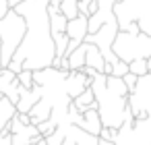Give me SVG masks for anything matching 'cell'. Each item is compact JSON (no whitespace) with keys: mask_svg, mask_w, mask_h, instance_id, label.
<instances>
[{"mask_svg":"<svg viewBox=\"0 0 151 145\" xmlns=\"http://www.w3.org/2000/svg\"><path fill=\"white\" fill-rule=\"evenodd\" d=\"M4 69H11L13 73H17V75H19V73L23 71V62H21V60H17V58H13V60L9 62V66H4Z\"/></svg>","mask_w":151,"mask_h":145,"instance_id":"obj_25","label":"cell"},{"mask_svg":"<svg viewBox=\"0 0 151 145\" xmlns=\"http://www.w3.org/2000/svg\"><path fill=\"white\" fill-rule=\"evenodd\" d=\"M21 89L23 87L19 83L17 73H13L11 69H2V71H0V93L6 95L15 106H17L19 97H21Z\"/></svg>","mask_w":151,"mask_h":145,"instance_id":"obj_8","label":"cell"},{"mask_svg":"<svg viewBox=\"0 0 151 145\" xmlns=\"http://www.w3.org/2000/svg\"><path fill=\"white\" fill-rule=\"evenodd\" d=\"M91 89L97 100V112L104 126L120 128L128 118H132V112L128 108V87L122 81V77L104 75L97 73L91 81Z\"/></svg>","mask_w":151,"mask_h":145,"instance_id":"obj_2","label":"cell"},{"mask_svg":"<svg viewBox=\"0 0 151 145\" xmlns=\"http://www.w3.org/2000/svg\"><path fill=\"white\" fill-rule=\"evenodd\" d=\"M31 145H35V143H31Z\"/></svg>","mask_w":151,"mask_h":145,"instance_id":"obj_34","label":"cell"},{"mask_svg":"<svg viewBox=\"0 0 151 145\" xmlns=\"http://www.w3.org/2000/svg\"><path fill=\"white\" fill-rule=\"evenodd\" d=\"M128 108L134 120H145L151 114V73L139 77L134 91L128 93Z\"/></svg>","mask_w":151,"mask_h":145,"instance_id":"obj_6","label":"cell"},{"mask_svg":"<svg viewBox=\"0 0 151 145\" xmlns=\"http://www.w3.org/2000/svg\"><path fill=\"white\" fill-rule=\"evenodd\" d=\"M87 33H89V17L87 15H79L75 19H68V23H66V35L70 40L83 44L85 38H87Z\"/></svg>","mask_w":151,"mask_h":145,"instance_id":"obj_9","label":"cell"},{"mask_svg":"<svg viewBox=\"0 0 151 145\" xmlns=\"http://www.w3.org/2000/svg\"><path fill=\"white\" fill-rule=\"evenodd\" d=\"M116 135H118V128L104 126V128H101V133H99V139H106V141H116Z\"/></svg>","mask_w":151,"mask_h":145,"instance_id":"obj_23","label":"cell"},{"mask_svg":"<svg viewBox=\"0 0 151 145\" xmlns=\"http://www.w3.org/2000/svg\"><path fill=\"white\" fill-rule=\"evenodd\" d=\"M73 104L77 106V110L83 114L85 110H89V108H97V100H95V93H93V89L91 87H87L83 93H79L75 100H73Z\"/></svg>","mask_w":151,"mask_h":145,"instance_id":"obj_15","label":"cell"},{"mask_svg":"<svg viewBox=\"0 0 151 145\" xmlns=\"http://www.w3.org/2000/svg\"><path fill=\"white\" fill-rule=\"evenodd\" d=\"M122 81L126 83L128 91H134V87H137V81H139V77H137L134 73H126V75L122 77Z\"/></svg>","mask_w":151,"mask_h":145,"instance_id":"obj_24","label":"cell"},{"mask_svg":"<svg viewBox=\"0 0 151 145\" xmlns=\"http://www.w3.org/2000/svg\"><path fill=\"white\" fill-rule=\"evenodd\" d=\"M9 11H11V4H9V0H0V19H4Z\"/></svg>","mask_w":151,"mask_h":145,"instance_id":"obj_26","label":"cell"},{"mask_svg":"<svg viewBox=\"0 0 151 145\" xmlns=\"http://www.w3.org/2000/svg\"><path fill=\"white\" fill-rule=\"evenodd\" d=\"M27 31V21L17 9H11L4 19H0V50H2V66H9L13 56L17 54Z\"/></svg>","mask_w":151,"mask_h":145,"instance_id":"obj_3","label":"cell"},{"mask_svg":"<svg viewBox=\"0 0 151 145\" xmlns=\"http://www.w3.org/2000/svg\"><path fill=\"white\" fill-rule=\"evenodd\" d=\"M85 44H87V52H85V66H93L97 73H104V71H106L108 60L104 58L101 50H99L95 44H89V42H85ZM104 75H106V73H104Z\"/></svg>","mask_w":151,"mask_h":145,"instance_id":"obj_12","label":"cell"},{"mask_svg":"<svg viewBox=\"0 0 151 145\" xmlns=\"http://www.w3.org/2000/svg\"><path fill=\"white\" fill-rule=\"evenodd\" d=\"M77 126H81L83 131H87V133H91V135H97V137H99V133H101L104 124H101V118H99L97 108H89V110H85V112H83V116H81V122H79Z\"/></svg>","mask_w":151,"mask_h":145,"instance_id":"obj_11","label":"cell"},{"mask_svg":"<svg viewBox=\"0 0 151 145\" xmlns=\"http://www.w3.org/2000/svg\"><path fill=\"white\" fill-rule=\"evenodd\" d=\"M42 100V87L40 85H35V87H31V89H21V97H19V102H17V112L19 114H29V110L37 104Z\"/></svg>","mask_w":151,"mask_h":145,"instance_id":"obj_10","label":"cell"},{"mask_svg":"<svg viewBox=\"0 0 151 145\" xmlns=\"http://www.w3.org/2000/svg\"><path fill=\"white\" fill-rule=\"evenodd\" d=\"M23 2V0H9V4H11V9H17L19 4Z\"/></svg>","mask_w":151,"mask_h":145,"instance_id":"obj_29","label":"cell"},{"mask_svg":"<svg viewBox=\"0 0 151 145\" xmlns=\"http://www.w3.org/2000/svg\"><path fill=\"white\" fill-rule=\"evenodd\" d=\"M19 83H21V87H25V89H31V87H35V81H33V71H27V69H23L19 75Z\"/></svg>","mask_w":151,"mask_h":145,"instance_id":"obj_19","label":"cell"},{"mask_svg":"<svg viewBox=\"0 0 151 145\" xmlns=\"http://www.w3.org/2000/svg\"><path fill=\"white\" fill-rule=\"evenodd\" d=\"M58 6L66 19H75L81 15L79 13V0H58Z\"/></svg>","mask_w":151,"mask_h":145,"instance_id":"obj_17","label":"cell"},{"mask_svg":"<svg viewBox=\"0 0 151 145\" xmlns=\"http://www.w3.org/2000/svg\"><path fill=\"white\" fill-rule=\"evenodd\" d=\"M112 52L124 62H132L137 58H149L151 56V35H147L143 31H139V33L118 31Z\"/></svg>","mask_w":151,"mask_h":145,"instance_id":"obj_5","label":"cell"},{"mask_svg":"<svg viewBox=\"0 0 151 145\" xmlns=\"http://www.w3.org/2000/svg\"><path fill=\"white\" fill-rule=\"evenodd\" d=\"M11 137H13V145H31L42 139V133L37 124H23L15 116L11 120Z\"/></svg>","mask_w":151,"mask_h":145,"instance_id":"obj_7","label":"cell"},{"mask_svg":"<svg viewBox=\"0 0 151 145\" xmlns=\"http://www.w3.org/2000/svg\"><path fill=\"white\" fill-rule=\"evenodd\" d=\"M4 66H2V50H0V71H2Z\"/></svg>","mask_w":151,"mask_h":145,"instance_id":"obj_32","label":"cell"},{"mask_svg":"<svg viewBox=\"0 0 151 145\" xmlns=\"http://www.w3.org/2000/svg\"><path fill=\"white\" fill-rule=\"evenodd\" d=\"M15 116H17V106H15L6 95L0 93V133H2V128H4Z\"/></svg>","mask_w":151,"mask_h":145,"instance_id":"obj_14","label":"cell"},{"mask_svg":"<svg viewBox=\"0 0 151 145\" xmlns=\"http://www.w3.org/2000/svg\"><path fill=\"white\" fill-rule=\"evenodd\" d=\"M40 2H44V4H50V2H52V0H40Z\"/></svg>","mask_w":151,"mask_h":145,"instance_id":"obj_33","label":"cell"},{"mask_svg":"<svg viewBox=\"0 0 151 145\" xmlns=\"http://www.w3.org/2000/svg\"><path fill=\"white\" fill-rule=\"evenodd\" d=\"M62 145H77V143H75V139H73L70 135H64V141H62Z\"/></svg>","mask_w":151,"mask_h":145,"instance_id":"obj_28","label":"cell"},{"mask_svg":"<svg viewBox=\"0 0 151 145\" xmlns=\"http://www.w3.org/2000/svg\"><path fill=\"white\" fill-rule=\"evenodd\" d=\"M17 13L25 17L27 31L13 58L21 60L23 69L27 71H40L52 66L56 58V46L50 29L48 4L40 2V0H23L17 6Z\"/></svg>","mask_w":151,"mask_h":145,"instance_id":"obj_1","label":"cell"},{"mask_svg":"<svg viewBox=\"0 0 151 145\" xmlns=\"http://www.w3.org/2000/svg\"><path fill=\"white\" fill-rule=\"evenodd\" d=\"M128 71H130V73H134L137 77L147 75V73H149V69H147V58H137V60L128 62Z\"/></svg>","mask_w":151,"mask_h":145,"instance_id":"obj_18","label":"cell"},{"mask_svg":"<svg viewBox=\"0 0 151 145\" xmlns=\"http://www.w3.org/2000/svg\"><path fill=\"white\" fill-rule=\"evenodd\" d=\"M0 145H13V137L11 135H0Z\"/></svg>","mask_w":151,"mask_h":145,"instance_id":"obj_27","label":"cell"},{"mask_svg":"<svg viewBox=\"0 0 151 145\" xmlns=\"http://www.w3.org/2000/svg\"><path fill=\"white\" fill-rule=\"evenodd\" d=\"M46 141H48V145H62V141H64V131L58 126L52 135H48V137H44Z\"/></svg>","mask_w":151,"mask_h":145,"instance_id":"obj_22","label":"cell"},{"mask_svg":"<svg viewBox=\"0 0 151 145\" xmlns=\"http://www.w3.org/2000/svg\"><path fill=\"white\" fill-rule=\"evenodd\" d=\"M85 52H87V44L83 42L77 50H73L66 58H68V69L70 71H81L85 66Z\"/></svg>","mask_w":151,"mask_h":145,"instance_id":"obj_16","label":"cell"},{"mask_svg":"<svg viewBox=\"0 0 151 145\" xmlns=\"http://www.w3.org/2000/svg\"><path fill=\"white\" fill-rule=\"evenodd\" d=\"M35 145H48V141H46V139H44V137H42V139H40V141H37V143H35Z\"/></svg>","mask_w":151,"mask_h":145,"instance_id":"obj_30","label":"cell"},{"mask_svg":"<svg viewBox=\"0 0 151 145\" xmlns=\"http://www.w3.org/2000/svg\"><path fill=\"white\" fill-rule=\"evenodd\" d=\"M52 112H54V106H52V102H48L46 97H42L31 110H29V116H31V124H40V122H44V120H48L50 116H52Z\"/></svg>","mask_w":151,"mask_h":145,"instance_id":"obj_13","label":"cell"},{"mask_svg":"<svg viewBox=\"0 0 151 145\" xmlns=\"http://www.w3.org/2000/svg\"><path fill=\"white\" fill-rule=\"evenodd\" d=\"M114 17L120 31H126L130 25L151 35V0H120L114 4Z\"/></svg>","mask_w":151,"mask_h":145,"instance_id":"obj_4","label":"cell"},{"mask_svg":"<svg viewBox=\"0 0 151 145\" xmlns=\"http://www.w3.org/2000/svg\"><path fill=\"white\" fill-rule=\"evenodd\" d=\"M126 73H130V71H128V62H124V60L118 58V60L112 64V75H114V77H124Z\"/></svg>","mask_w":151,"mask_h":145,"instance_id":"obj_21","label":"cell"},{"mask_svg":"<svg viewBox=\"0 0 151 145\" xmlns=\"http://www.w3.org/2000/svg\"><path fill=\"white\" fill-rule=\"evenodd\" d=\"M37 128H40L42 137H48V135H52V133H54V131L58 128V122H56L54 118H48V120L40 122V124H37Z\"/></svg>","mask_w":151,"mask_h":145,"instance_id":"obj_20","label":"cell"},{"mask_svg":"<svg viewBox=\"0 0 151 145\" xmlns=\"http://www.w3.org/2000/svg\"><path fill=\"white\" fill-rule=\"evenodd\" d=\"M147 69H149V73H151V56L147 58Z\"/></svg>","mask_w":151,"mask_h":145,"instance_id":"obj_31","label":"cell"}]
</instances>
